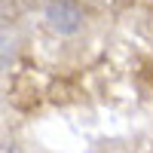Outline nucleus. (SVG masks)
Wrapping results in <instances>:
<instances>
[{
  "instance_id": "f257e3e1",
  "label": "nucleus",
  "mask_w": 153,
  "mask_h": 153,
  "mask_svg": "<svg viewBox=\"0 0 153 153\" xmlns=\"http://www.w3.org/2000/svg\"><path fill=\"white\" fill-rule=\"evenodd\" d=\"M46 22L58 34H74L83 28V6L76 0H49L46 3Z\"/></svg>"
},
{
  "instance_id": "f03ea898",
  "label": "nucleus",
  "mask_w": 153,
  "mask_h": 153,
  "mask_svg": "<svg viewBox=\"0 0 153 153\" xmlns=\"http://www.w3.org/2000/svg\"><path fill=\"white\" fill-rule=\"evenodd\" d=\"M98 6H104V9H110V12H117V9H123V6H129L132 0H95Z\"/></svg>"
}]
</instances>
